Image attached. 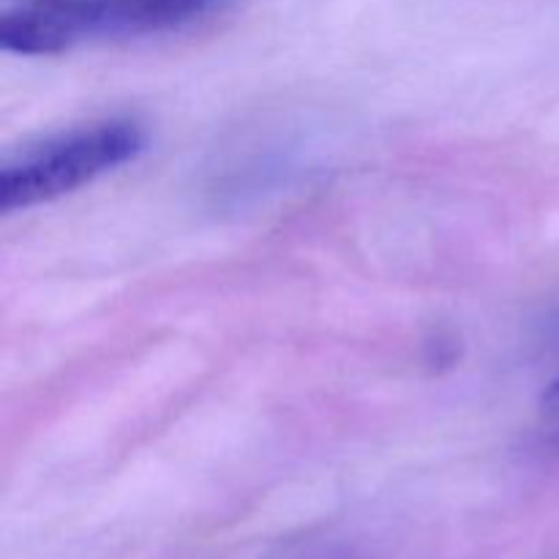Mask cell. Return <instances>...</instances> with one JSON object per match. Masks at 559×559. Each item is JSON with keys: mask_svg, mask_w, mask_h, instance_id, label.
<instances>
[{"mask_svg": "<svg viewBox=\"0 0 559 559\" xmlns=\"http://www.w3.org/2000/svg\"><path fill=\"white\" fill-rule=\"evenodd\" d=\"M211 0H11L0 44L20 55H55L87 36L142 33L175 25Z\"/></svg>", "mask_w": 559, "mask_h": 559, "instance_id": "obj_1", "label": "cell"}, {"mask_svg": "<svg viewBox=\"0 0 559 559\" xmlns=\"http://www.w3.org/2000/svg\"><path fill=\"white\" fill-rule=\"evenodd\" d=\"M140 147V129L126 120H104L41 142L3 164L0 207L3 213L25 211L71 194L98 175L134 158Z\"/></svg>", "mask_w": 559, "mask_h": 559, "instance_id": "obj_2", "label": "cell"}, {"mask_svg": "<svg viewBox=\"0 0 559 559\" xmlns=\"http://www.w3.org/2000/svg\"><path fill=\"white\" fill-rule=\"evenodd\" d=\"M544 404H546V409H549V413L559 415V380L551 382V385H549V393L544 396Z\"/></svg>", "mask_w": 559, "mask_h": 559, "instance_id": "obj_3", "label": "cell"}]
</instances>
